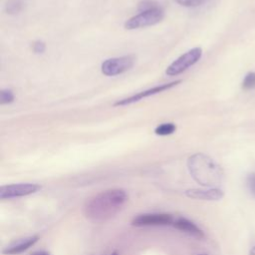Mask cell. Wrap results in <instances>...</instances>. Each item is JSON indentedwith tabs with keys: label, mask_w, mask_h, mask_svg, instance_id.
<instances>
[{
	"label": "cell",
	"mask_w": 255,
	"mask_h": 255,
	"mask_svg": "<svg viewBox=\"0 0 255 255\" xmlns=\"http://www.w3.org/2000/svg\"><path fill=\"white\" fill-rule=\"evenodd\" d=\"M174 220L170 214L167 213H146L134 217L131 221L133 226H158L170 225Z\"/></svg>",
	"instance_id": "obj_7"
},
{
	"label": "cell",
	"mask_w": 255,
	"mask_h": 255,
	"mask_svg": "<svg viewBox=\"0 0 255 255\" xmlns=\"http://www.w3.org/2000/svg\"><path fill=\"white\" fill-rule=\"evenodd\" d=\"M179 83H181V80H177V81H174V82H171V83H166V84H162V85H159V86H155L153 88H150V89H147L145 91H142V92H139L133 96H130L128 98H125V99H122V100H119L117 103H115V106L117 107H122V106H128V105H130V104H133L135 102H138L144 98H147V97H150V96H153V95H156L158 93H161V92H164V91H167L171 88H173L174 86L178 85Z\"/></svg>",
	"instance_id": "obj_8"
},
{
	"label": "cell",
	"mask_w": 255,
	"mask_h": 255,
	"mask_svg": "<svg viewBox=\"0 0 255 255\" xmlns=\"http://www.w3.org/2000/svg\"><path fill=\"white\" fill-rule=\"evenodd\" d=\"M173 226L180 230V231H183L193 237H196V238H203L204 237V233L203 231L195 224L193 223L192 221L186 219V218H183V217H179L177 218L174 222H173Z\"/></svg>",
	"instance_id": "obj_11"
},
{
	"label": "cell",
	"mask_w": 255,
	"mask_h": 255,
	"mask_svg": "<svg viewBox=\"0 0 255 255\" xmlns=\"http://www.w3.org/2000/svg\"><path fill=\"white\" fill-rule=\"evenodd\" d=\"M39 189H41V186L36 183H18L2 185L0 187V198L10 199L14 197L26 196L37 192Z\"/></svg>",
	"instance_id": "obj_6"
},
{
	"label": "cell",
	"mask_w": 255,
	"mask_h": 255,
	"mask_svg": "<svg viewBox=\"0 0 255 255\" xmlns=\"http://www.w3.org/2000/svg\"><path fill=\"white\" fill-rule=\"evenodd\" d=\"M111 255H119V254H118V252H113Z\"/></svg>",
	"instance_id": "obj_21"
},
{
	"label": "cell",
	"mask_w": 255,
	"mask_h": 255,
	"mask_svg": "<svg viewBox=\"0 0 255 255\" xmlns=\"http://www.w3.org/2000/svg\"><path fill=\"white\" fill-rule=\"evenodd\" d=\"M128 200L123 189H109L91 197L84 206V213L92 221H105L115 216Z\"/></svg>",
	"instance_id": "obj_1"
},
{
	"label": "cell",
	"mask_w": 255,
	"mask_h": 255,
	"mask_svg": "<svg viewBox=\"0 0 255 255\" xmlns=\"http://www.w3.org/2000/svg\"><path fill=\"white\" fill-rule=\"evenodd\" d=\"M202 56V49L199 47L193 48L180 57H178L175 61H173L165 70L166 75L168 76H176L187 70L189 67L193 66L195 63L199 61Z\"/></svg>",
	"instance_id": "obj_4"
},
{
	"label": "cell",
	"mask_w": 255,
	"mask_h": 255,
	"mask_svg": "<svg viewBox=\"0 0 255 255\" xmlns=\"http://www.w3.org/2000/svg\"><path fill=\"white\" fill-rule=\"evenodd\" d=\"M30 255H51V253L48 251H45V250H39V251L32 252Z\"/></svg>",
	"instance_id": "obj_19"
},
{
	"label": "cell",
	"mask_w": 255,
	"mask_h": 255,
	"mask_svg": "<svg viewBox=\"0 0 255 255\" xmlns=\"http://www.w3.org/2000/svg\"><path fill=\"white\" fill-rule=\"evenodd\" d=\"M163 10L160 6L156 5L152 8L142 10L137 15L129 18L126 23L125 27L128 30L144 28L147 26H152L159 23L163 18Z\"/></svg>",
	"instance_id": "obj_3"
},
{
	"label": "cell",
	"mask_w": 255,
	"mask_h": 255,
	"mask_svg": "<svg viewBox=\"0 0 255 255\" xmlns=\"http://www.w3.org/2000/svg\"><path fill=\"white\" fill-rule=\"evenodd\" d=\"M38 240H39V237L36 235L18 239L13 243H11L10 245L6 246L2 250V253L5 255H15V254L22 253L27 249H29L30 247H32Z\"/></svg>",
	"instance_id": "obj_9"
},
{
	"label": "cell",
	"mask_w": 255,
	"mask_h": 255,
	"mask_svg": "<svg viewBox=\"0 0 255 255\" xmlns=\"http://www.w3.org/2000/svg\"><path fill=\"white\" fill-rule=\"evenodd\" d=\"M45 48H46L45 44L41 41H37L33 44V50L35 53H43L45 51Z\"/></svg>",
	"instance_id": "obj_18"
},
{
	"label": "cell",
	"mask_w": 255,
	"mask_h": 255,
	"mask_svg": "<svg viewBox=\"0 0 255 255\" xmlns=\"http://www.w3.org/2000/svg\"><path fill=\"white\" fill-rule=\"evenodd\" d=\"M173 1L178 5L184 6V7H197L204 4L208 0H173Z\"/></svg>",
	"instance_id": "obj_14"
},
{
	"label": "cell",
	"mask_w": 255,
	"mask_h": 255,
	"mask_svg": "<svg viewBox=\"0 0 255 255\" xmlns=\"http://www.w3.org/2000/svg\"><path fill=\"white\" fill-rule=\"evenodd\" d=\"M13 101H14V95H13L12 91H10L8 89H4L1 91V104L2 105L10 104Z\"/></svg>",
	"instance_id": "obj_15"
},
{
	"label": "cell",
	"mask_w": 255,
	"mask_h": 255,
	"mask_svg": "<svg viewBox=\"0 0 255 255\" xmlns=\"http://www.w3.org/2000/svg\"><path fill=\"white\" fill-rule=\"evenodd\" d=\"M176 126L172 123H164L159 126H157L154 129V132L157 135H168L175 131Z\"/></svg>",
	"instance_id": "obj_12"
},
{
	"label": "cell",
	"mask_w": 255,
	"mask_h": 255,
	"mask_svg": "<svg viewBox=\"0 0 255 255\" xmlns=\"http://www.w3.org/2000/svg\"><path fill=\"white\" fill-rule=\"evenodd\" d=\"M21 8V2L19 0H10L6 4V10L8 13H17Z\"/></svg>",
	"instance_id": "obj_16"
},
{
	"label": "cell",
	"mask_w": 255,
	"mask_h": 255,
	"mask_svg": "<svg viewBox=\"0 0 255 255\" xmlns=\"http://www.w3.org/2000/svg\"><path fill=\"white\" fill-rule=\"evenodd\" d=\"M185 193L190 198L200 199V200H219L224 195L223 191L219 188L188 189L186 190Z\"/></svg>",
	"instance_id": "obj_10"
},
{
	"label": "cell",
	"mask_w": 255,
	"mask_h": 255,
	"mask_svg": "<svg viewBox=\"0 0 255 255\" xmlns=\"http://www.w3.org/2000/svg\"><path fill=\"white\" fill-rule=\"evenodd\" d=\"M200 255H206V254H200Z\"/></svg>",
	"instance_id": "obj_22"
},
{
	"label": "cell",
	"mask_w": 255,
	"mask_h": 255,
	"mask_svg": "<svg viewBox=\"0 0 255 255\" xmlns=\"http://www.w3.org/2000/svg\"><path fill=\"white\" fill-rule=\"evenodd\" d=\"M188 169L193 178L204 186H213L219 184L222 179V170L220 166L208 155L196 153L191 155L187 161Z\"/></svg>",
	"instance_id": "obj_2"
},
{
	"label": "cell",
	"mask_w": 255,
	"mask_h": 255,
	"mask_svg": "<svg viewBox=\"0 0 255 255\" xmlns=\"http://www.w3.org/2000/svg\"><path fill=\"white\" fill-rule=\"evenodd\" d=\"M134 63V59L131 56H123L117 58H111L103 62L101 70L106 76H117L129 70Z\"/></svg>",
	"instance_id": "obj_5"
},
{
	"label": "cell",
	"mask_w": 255,
	"mask_h": 255,
	"mask_svg": "<svg viewBox=\"0 0 255 255\" xmlns=\"http://www.w3.org/2000/svg\"><path fill=\"white\" fill-rule=\"evenodd\" d=\"M246 181H247V185H248V188H249L250 192L255 197V172L249 173L248 176H247Z\"/></svg>",
	"instance_id": "obj_17"
},
{
	"label": "cell",
	"mask_w": 255,
	"mask_h": 255,
	"mask_svg": "<svg viewBox=\"0 0 255 255\" xmlns=\"http://www.w3.org/2000/svg\"><path fill=\"white\" fill-rule=\"evenodd\" d=\"M249 255H255V246H253V247L250 249Z\"/></svg>",
	"instance_id": "obj_20"
},
{
	"label": "cell",
	"mask_w": 255,
	"mask_h": 255,
	"mask_svg": "<svg viewBox=\"0 0 255 255\" xmlns=\"http://www.w3.org/2000/svg\"><path fill=\"white\" fill-rule=\"evenodd\" d=\"M242 88L244 90H252L255 88V72H249L242 82Z\"/></svg>",
	"instance_id": "obj_13"
}]
</instances>
